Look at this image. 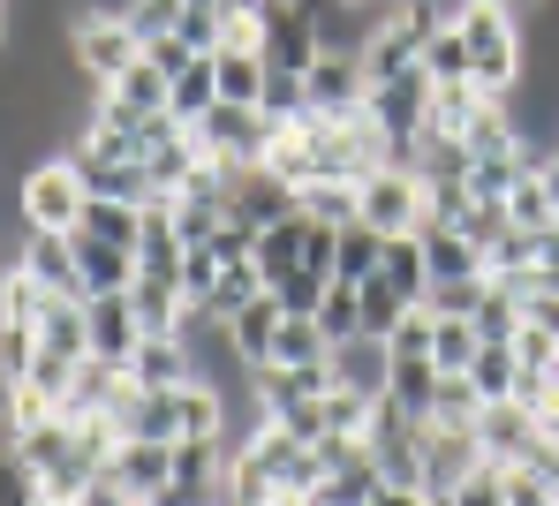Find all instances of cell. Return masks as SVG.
<instances>
[{
    "mask_svg": "<svg viewBox=\"0 0 559 506\" xmlns=\"http://www.w3.org/2000/svg\"><path fill=\"white\" fill-rule=\"evenodd\" d=\"M258 53H265V69H287V76H302V69L318 61V8H310V0H265Z\"/></svg>",
    "mask_w": 559,
    "mask_h": 506,
    "instance_id": "ba28073f",
    "label": "cell"
},
{
    "mask_svg": "<svg viewBox=\"0 0 559 506\" xmlns=\"http://www.w3.org/2000/svg\"><path fill=\"white\" fill-rule=\"evenodd\" d=\"M144 506H227V484H182V477H175L167 492H152Z\"/></svg>",
    "mask_w": 559,
    "mask_h": 506,
    "instance_id": "7dc6e473",
    "label": "cell"
},
{
    "mask_svg": "<svg viewBox=\"0 0 559 506\" xmlns=\"http://www.w3.org/2000/svg\"><path fill=\"white\" fill-rule=\"evenodd\" d=\"M514 378H522L514 348H507V340H484V348H476V363H468V386H476L484 401H507V394H514Z\"/></svg>",
    "mask_w": 559,
    "mask_h": 506,
    "instance_id": "4dcf8cb0",
    "label": "cell"
},
{
    "mask_svg": "<svg viewBox=\"0 0 559 506\" xmlns=\"http://www.w3.org/2000/svg\"><path fill=\"white\" fill-rule=\"evenodd\" d=\"M302 250H310V219H302V212H295V219H273V227L258 234V250H250V257H258L265 288H280V280L302 265Z\"/></svg>",
    "mask_w": 559,
    "mask_h": 506,
    "instance_id": "cb8c5ba5",
    "label": "cell"
},
{
    "mask_svg": "<svg viewBox=\"0 0 559 506\" xmlns=\"http://www.w3.org/2000/svg\"><path fill=\"white\" fill-rule=\"evenodd\" d=\"M69 506H136V499H129V492H121V484H114V477L98 469V477H92V484H84V492H76Z\"/></svg>",
    "mask_w": 559,
    "mask_h": 506,
    "instance_id": "681fc988",
    "label": "cell"
},
{
    "mask_svg": "<svg viewBox=\"0 0 559 506\" xmlns=\"http://www.w3.org/2000/svg\"><path fill=\"white\" fill-rule=\"evenodd\" d=\"M333 348H325V333H318V317H280V340H273V363H325Z\"/></svg>",
    "mask_w": 559,
    "mask_h": 506,
    "instance_id": "d590c367",
    "label": "cell"
},
{
    "mask_svg": "<svg viewBox=\"0 0 559 506\" xmlns=\"http://www.w3.org/2000/svg\"><path fill=\"white\" fill-rule=\"evenodd\" d=\"M302 99H310V113H325V121H348V113H364V99H371L364 53L318 46V61L302 69Z\"/></svg>",
    "mask_w": 559,
    "mask_h": 506,
    "instance_id": "52a82bcc",
    "label": "cell"
},
{
    "mask_svg": "<svg viewBox=\"0 0 559 506\" xmlns=\"http://www.w3.org/2000/svg\"><path fill=\"white\" fill-rule=\"evenodd\" d=\"M144 61H152V69H159V76H175V69H189V61H197V53H189L182 38H175V31H167V38H152V46H144Z\"/></svg>",
    "mask_w": 559,
    "mask_h": 506,
    "instance_id": "c3c4849f",
    "label": "cell"
},
{
    "mask_svg": "<svg viewBox=\"0 0 559 506\" xmlns=\"http://www.w3.org/2000/svg\"><path fill=\"white\" fill-rule=\"evenodd\" d=\"M476 446H484V461H499V469H545V477H552L545 415L522 408L514 394H507V401H484V415H476Z\"/></svg>",
    "mask_w": 559,
    "mask_h": 506,
    "instance_id": "5b68a950",
    "label": "cell"
},
{
    "mask_svg": "<svg viewBox=\"0 0 559 506\" xmlns=\"http://www.w3.org/2000/svg\"><path fill=\"white\" fill-rule=\"evenodd\" d=\"M468 317H476V333H484V340H507V348H514V333H522V296H514L507 280H491V288H484V303L468 310Z\"/></svg>",
    "mask_w": 559,
    "mask_h": 506,
    "instance_id": "e575fe53",
    "label": "cell"
},
{
    "mask_svg": "<svg viewBox=\"0 0 559 506\" xmlns=\"http://www.w3.org/2000/svg\"><path fill=\"white\" fill-rule=\"evenodd\" d=\"M439 506H507V469H499V461H476Z\"/></svg>",
    "mask_w": 559,
    "mask_h": 506,
    "instance_id": "f35d334b",
    "label": "cell"
},
{
    "mask_svg": "<svg viewBox=\"0 0 559 506\" xmlns=\"http://www.w3.org/2000/svg\"><path fill=\"white\" fill-rule=\"evenodd\" d=\"M212 280H219V257H212L204 242H189V250H182V303H189V317L204 310V296H212Z\"/></svg>",
    "mask_w": 559,
    "mask_h": 506,
    "instance_id": "ee69618b",
    "label": "cell"
},
{
    "mask_svg": "<svg viewBox=\"0 0 559 506\" xmlns=\"http://www.w3.org/2000/svg\"><path fill=\"white\" fill-rule=\"evenodd\" d=\"M552 144H559V129H552Z\"/></svg>",
    "mask_w": 559,
    "mask_h": 506,
    "instance_id": "11a10c76",
    "label": "cell"
},
{
    "mask_svg": "<svg viewBox=\"0 0 559 506\" xmlns=\"http://www.w3.org/2000/svg\"><path fill=\"white\" fill-rule=\"evenodd\" d=\"M0 8H8V0H0Z\"/></svg>",
    "mask_w": 559,
    "mask_h": 506,
    "instance_id": "9f6ffc18",
    "label": "cell"
},
{
    "mask_svg": "<svg viewBox=\"0 0 559 506\" xmlns=\"http://www.w3.org/2000/svg\"><path fill=\"white\" fill-rule=\"evenodd\" d=\"M484 415V394L468 386V371H439V408H431V423H476Z\"/></svg>",
    "mask_w": 559,
    "mask_h": 506,
    "instance_id": "74e56055",
    "label": "cell"
},
{
    "mask_svg": "<svg viewBox=\"0 0 559 506\" xmlns=\"http://www.w3.org/2000/svg\"><path fill=\"white\" fill-rule=\"evenodd\" d=\"M325 371H333V386H348V394H364V401H378L385 394V340H371V333H356V340H341L333 356H325Z\"/></svg>",
    "mask_w": 559,
    "mask_h": 506,
    "instance_id": "ac0fdd59",
    "label": "cell"
},
{
    "mask_svg": "<svg viewBox=\"0 0 559 506\" xmlns=\"http://www.w3.org/2000/svg\"><path fill=\"white\" fill-rule=\"evenodd\" d=\"M416 69L431 76V92H476V84H468V46H462V31H454V15H447V23L424 38Z\"/></svg>",
    "mask_w": 559,
    "mask_h": 506,
    "instance_id": "7402d4cb",
    "label": "cell"
},
{
    "mask_svg": "<svg viewBox=\"0 0 559 506\" xmlns=\"http://www.w3.org/2000/svg\"><path fill=\"white\" fill-rule=\"evenodd\" d=\"M318 333H325V348H341V340H356V333H364V296H356L348 280H333V288H325V303H318Z\"/></svg>",
    "mask_w": 559,
    "mask_h": 506,
    "instance_id": "836d02e7",
    "label": "cell"
},
{
    "mask_svg": "<svg viewBox=\"0 0 559 506\" xmlns=\"http://www.w3.org/2000/svg\"><path fill=\"white\" fill-rule=\"evenodd\" d=\"M416 250H424V273H431V288H447V280H484V250L468 242L462 227H439V219H424V227H416Z\"/></svg>",
    "mask_w": 559,
    "mask_h": 506,
    "instance_id": "2e32d148",
    "label": "cell"
},
{
    "mask_svg": "<svg viewBox=\"0 0 559 506\" xmlns=\"http://www.w3.org/2000/svg\"><path fill=\"white\" fill-rule=\"evenodd\" d=\"M280 121H265V106H212L204 121H189V144H197V159H212L219 174H235V167H258L265 159V144H273Z\"/></svg>",
    "mask_w": 559,
    "mask_h": 506,
    "instance_id": "277c9868",
    "label": "cell"
},
{
    "mask_svg": "<svg viewBox=\"0 0 559 506\" xmlns=\"http://www.w3.org/2000/svg\"><path fill=\"white\" fill-rule=\"evenodd\" d=\"M175 38H182L189 53H212V46H219V8H182Z\"/></svg>",
    "mask_w": 559,
    "mask_h": 506,
    "instance_id": "bcb514c9",
    "label": "cell"
},
{
    "mask_svg": "<svg viewBox=\"0 0 559 506\" xmlns=\"http://www.w3.org/2000/svg\"><path fill=\"white\" fill-rule=\"evenodd\" d=\"M69 167L84 174V190H92V197L152 204V182H144V167H136V159H114V152H98V144H84V136H69Z\"/></svg>",
    "mask_w": 559,
    "mask_h": 506,
    "instance_id": "9a60e30c",
    "label": "cell"
},
{
    "mask_svg": "<svg viewBox=\"0 0 559 506\" xmlns=\"http://www.w3.org/2000/svg\"><path fill=\"white\" fill-rule=\"evenodd\" d=\"M98 106H114V113H167V76L152 69V61H136V69H121V84H106Z\"/></svg>",
    "mask_w": 559,
    "mask_h": 506,
    "instance_id": "4316f807",
    "label": "cell"
},
{
    "mask_svg": "<svg viewBox=\"0 0 559 506\" xmlns=\"http://www.w3.org/2000/svg\"><path fill=\"white\" fill-rule=\"evenodd\" d=\"M212 76L227 106H258L265 99V53L258 46H212Z\"/></svg>",
    "mask_w": 559,
    "mask_h": 506,
    "instance_id": "ffe728a7",
    "label": "cell"
},
{
    "mask_svg": "<svg viewBox=\"0 0 559 506\" xmlns=\"http://www.w3.org/2000/svg\"><path fill=\"white\" fill-rule=\"evenodd\" d=\"M325 288H333V273H310V265H295V273L280 280L273 296H280V310H287V317H318V303H325Z\"/></svg>",
    "mask_w": 559,
    "mask_h": 506,
    "instance_id": "ab89813d",
    "label": "cell"
},
{
    "mask_svg": "<svg viewBox=\"0 0 559 506\" xmlns=\"http://www.w3.org/2000/svg\"><path fill=\"white\" fill-rule=\"evenodd\" d=\"M69 61H76V76L106 92V84H121V69H136L144 61V38L129 31V15H114V8H76V23H69Z\"/></svg>",
    "mask_w": 559,
    "mask_h": 506,
    "instance_id": "3957f363",
    "label": "cell"
},
{
    "mask_svg": "<svg viewBox=\"0 0 559 506\" xmlns=\"http://www.w3.org/2000/svg\"><path fill=\"white\" fill-rule=\"evenodd\" d=\"M378 492H385L378 461H371V454H356V461H341L333 477H318V492H310V506H371Z\"/></svg>",
    "mask_w": 559,
    "mask_h": 506,
    "instance_id": "484cf974",
    "label": "cell"
},
{
    "mask_svg": "<svg viewBox=\"0 0 559 506\" xmlns=\"http://www.w3.org/2000/svg\"><path fill=\"white\" fill-rule=\"evenodd\" d=\"M356 219L371 227V234H416L424 219H431V204H424V174L416 167H378L356 182Z\"/></svg>",
    "mask_w": 559,
    "mask_h": 506,
    "instance_id": "8992f818",
    "label": "cell"
},
{
    "mask_svg": "<svg viewBox=\"0 0 559 506\" xmlns=\"http://www.w3.org/2000/svg\"><path fill=\"white\" fill-rule=\"evenodd\" d=\"M76 234H92V242H114V250H136V242H144V204H129V197H84V219H76Z\"/></svg>",
    "mask_w": 559,
    "mask_h": 506,
    "instance_id": "44dd1931",
    "label": "cell"
},
{
    "mask_svg": "<svg viewBox=\"0 0 559 506\" xmlns=\"http://www.w3.org/2000/svg\"><path fill=\"white\" fill-rule=\"evenodd\" d=\"M46 506H53V499H46Z\"/></svg>",
    "mask_w": 559,
    "mask_h": 506,
    "instance_id": "6f0895ef",
    "label": "cell"
},
{
    "mask_svg": "<svg viewBox=\"0 0 559 506\" xmlns=\"http://www.w3.org/2000/svg\"><path fill=\"white\" fill-rule=\"evenodd\" d=\"M476 461H484L476 423H424V499H431V506L447 499Z\"/></svg>",
    "mask_w": 559,
    "mask_h": 506,
    "instance_id": "30bf717a",
    "label": "cell"
},
{
    "mask_svg": "<svg viewBox=\"0 0 559 506\" xmlns=\"http://www.w3.org/2000/svg\"><path fill=\"white\" fill-rule=\"evenodd\" d=\"M189 378H197V348H189V333H175V340H136V356H129V386L159 394V386H189Z\"/></svg>",
    "mask_w": 559,
    "mask_h": 506,
    "instance_id": "e0dca14e",
    "label": "cell"
},
{
    "mask_svg": "<svg viewBox=\"0 0 559 506\" xmlns=\"http://www.w3.org/2000/svg\"><path fill=\"white\" fill-rule=\"evenodd\" d=\"M378 257H385V234H371L364 219H356V227H333V280H348V288L371 280Z\"/></svg>",
    "mask_w": 559,
    "mask_h": 506,
    "instance_id": "f1b7e54d",
    "label": "cell"
},
{
    "mask_svg": "<svg viewBox=\"0 0 559 506\" xmlns=\"http://www.w3.org/2000/svg\"><path fill=\"white\" fill-rule=\"evenodd\" d=\"M378 280L401 296L408 310H424L431 296V273H424V250H416V234H385V257H378Z\"/></svg>",
    "mask_w": 559,
    "mask_h": 506,
    "instance_id": "603a6c76",
    "label": "cell"
},
{
    "mask_svg": "<svg viewBox=\"0 0 559 506\" xmlns=\"http://www.w3.org/2000/svg\"><path fill=\"white\" fill-rule=\"evenodd\" d=\"M552 499H559V484H552Z\"/></svg>",
    "mask_w": 559,
    "mask_h": 506,
    "instance_id": "db71d44e",
    "label": "cell"
},
{
    "mask_svg": "<svg viewBox=\"0 0 559 506\" xmlns=\"http://www.w3.org/2000/svg\"><path fill=\"white\" fill-rule=\"evenodd\" d=\"M212 106H219V76H212V53H197L189 69H175V76H167V113L189 129V121H204Z\"/></svg>",
    "mask_w": 559,
    "mask_h": 506,
    "instance_id": "d4e9b609",
    "label": "cell"
},
{
    "mask_svg": "<svg viewBox=\"0 0 559 506\" xmlns=\"http://www.w3.org/2000/svg\"><path fill=\"white\" fill-rule=\"evenodd\" d=\"M356 296H364V333H371V340H385V333L408 317V303H401V296L378 280V273H371V280H356Z\"/></svg>",
    "mask_w": 559,
    "mask_h": 506,
    "instance_id": "60d3db41",
    "label": "cell"
},
{
    "mask_svg": "<svg viewBox=\"0 0 559 506\" xmlns=\"http://www.w3.org/2000/svg\"><path fill=\"white\" fill-rule=\"evenodd\" d=\"M537 174H545V190H552V212H559V144H545V159H537Z\"/></svg>",
    "mask_w": 559,
    "mask_h": 506,
    "instance_id": "f907efd6",
    "label": "cell"
},
{
    "mask_svg": "<svg viewBox=\"0 0 559 506\" xmlns=\"http://www.w3.org/2000/svg\"><path fill=\"white\" fill-rule=\"evenodd\" d=\"M182 8H189V0H121L114 15H129V31L152 46V38H167V31L182 23Z\"/></svg>",
    "mask_w": 559,
    "mask_h": 506,
    "instance_id": "b9f144b4",
    "label": "cell"
},
{
    "mask_svg": "<svg viewBox=\"0 0 559 506\" xmlns=\"http://www.w3.org/2000/svg\"><path fill=\"white\" fill-rule=\"evenodd\" d=\"M454 31L468 46V84L484 99H514L522 69H530V46H522V15L507 0H462L454 8Z\"/></svg>",
    "mask_w": 559,
    "mask_h": 506,
    "instance_id": "6da1fadb",
    "label": "cell"
},
{
    "mask_svg": "<svg viewBox=\"0 0 559 506\" xmlns=\"http://www.w3.org/2000/svg\"><path fill=\"white\" fill-rule=\"evenodd\" d=\"M8 265H23L46 296H61V303H84V273H76V234H23L15 242V257Z\"/></svg>",
    "mask_w": 559,
    "mask_h": 506,
    "instance_id": "8fae6325",
    "label": "cell"
},
{
    "mask_svg": "<svg viewBox=\"0 0 559 506\" xmlns=\"http://www.w3.org/2000/svg\"><path fill=\"white\" fill-rule=\"evenodd\" d=\"M84 197H92L84 174L69 167V152H53V159H38V167L15 174V227L23 234H76Z\"/></svg>",
    "mask_w": 559,
    "mask_h": 506,
    "instance_id": "7a4b0ae2",
    "label": "cell"
},
{
    "mask_svg": "<svg viewBox=\"0 0 559 506\" xmlns=\"http://www.w3.org/2000/svg\"><path fill=\"white\" fill-rule=\"evenodd\" d=\"M136 340H144V325H136L129 288H121V296H84V348H92V356L129 363V356H136Z\"/></svg>",
    "mask_w": 559,
    "mask_h": 506,
    "instance_id": "4fadbf2b",
    "label": "cell"
},
{
    "mask_svg": "<svg viewBox=\"0 0 559 506\" xmlns=\"http://www.w3.org/2000/svg\"><path fill=\"white\" fill-rule=\"evenodd\" d=\"M302 219H318V227H356V182H310V190H302Z\"/></svg>",
    "mask_w": 559,
    "mask_h": 506,
    "instance_id": "8d00e7d4",
    "label": "cell"
},
{
    "mask_svg": "<svg viewBox=\"0 0 559 506\" xmlns=\"http://www.w3.org/2000/svg\"><path fill=\"white\" fill-rule=\"evenodd\" d=\"M476 348H484L476 317H431V363H439V371H468Z\"/></svg>",
    "mask_w": 559,
    "mask_h": 506,
    "instance_id": "1f68e13d",
    "label": "cell"
},
{
    "mask_svg": "<svg viewBox=\"0 0 559 506\" xmlns=\"http://www.w3.org/2000/svg\"><path fill=\"white\" fill-rule=\"evenodd\" d=\"M507 219L522 227V234H545V227H559V212H552V190H545V174L530 167L514 190H507Z\"/></svg>",
    "mask_w": 559,
    "mask_h": 506,
    "instance_id": "d6a6232c",
    "label": "cell"
},
{
    "mask_svg": "<svg viewBox=\"0 0 559 506\" xmlns=\"http://www.w3.org/2000/svg\"><path fill=\"white\" fill-rule=\"evenodd\" d=\"M189 8H219V0H189Z\"/></svg>",
    "mask_w": 559,
    "mask_h": 506,
    "instance_id": "f5cc1de1",
    "label": "cell"
},
{
    "mask_svg": "<svg viewBox=\"0 0 559 506\" xmlns=\"http://www.w3.org/2000/svg\"><path fill=\"white\" fill-rule=\"evenodd\" d=\"M38 348L84 363V356H92V348H84V303H46V317H38Z\"/></svg>",
    "mask_w": 559,
    "mask_h": 506,
    "instance_id": "f546056e",
    "label": "cell"
},
{
    "mask_svg": "<svg viewBox=\"0 0 559 506\" xmlns=\"http://www.w3.org/2000/svg\"><path fill=\"white\" fill-rule=\"evenodd\" d=\"M295 212H302V190H295V182H280L265 159L227 174V219H242L250 234H265L273 219H295Z\"/></svg>",
    "mask_w": 559,
    "mask_h": 506,
    "instance_id": "9c48e42d",
    "label": "cell"
},
{
    "mask_svg": "<svg viewBox=\"0 0 559 506\" xmlns=\"http://www.w3.org/2000/svg\"><path fill=\"white\" fill-rule=\"evenodd\" d=\"M552 484L559 477H545V469H507V506H559Z\"/></svg>",
    "mask_w": 559,
    "mask_h": 506,
    "instance_id": "f6af8a7d",
    "label": "cell"
},
{
    "mask_svg": "<svg viewBox=\"0 0 559 506\" xmlns=\"http://www.w3.org/2000/svg\"><path fill=\"white\" fill-rule=\"evenodd\" d=\"M280 317H287V310H280V296L265 288L258 303H242L235 317H227V325H219V340H227V356H235V371H265V363H273Z\"/></svg>",
    "mask_w": 559,
    "mask_h": 506,
    "instance_id": "7c38bea8",
    "label": "cell"
},
{
    "mask_svg": "<svg viewBox=\"0 0 559 506\" xmlns=\"http://www.w3.org/2000/svg\"><path fill=\"white\" fill-rule=\"evenodd\" d=\"M106 477L144 506L152 492H167V484H175V446H159V438H121V446H114V461H106Z\"/></svg>",
    "mask_w": 559,
    "mask_h": 506,
    "instance_id": "5bb4252c",
    "label": "cell"
},
{
    "mask_svg": "<svg viewBox=\"0 0 559 506\" xmlns=\"http://www.w3.org/2000/svg\"><path fill=\"white\" fill-rule=\"evenodd\" d=\"M385 401H401L416 423H431V408H439V363H424V356L393 363L385 371Z\"/></svg>",
    "mask_w": 559,
    "mask_h": 506,
    "instance_id": "83f0119b",
    "label": "cell"
},
{
    "mask_svg": "<svg viewBox=\"0 0 559 506\" xmlns=\"http://www.w3.org/2000/svg\"><path fill=\"white\" fill-rule=\"evenodd\" d=\"M0 506H46V492H38V469H31L15 446H0Z\"/></svg>",
    "mask_w": 559,
    "mask_h": 506,
    "instance_id": "7bdbcfd3",
    "label": "cell"
},
{
    "mask_svg": "<svg viewBox=\"0 0 559 506\" xmlns=\"http://www.w3.org/2000/svg\"><path fill=\"white\" fill-rule=\"evenodd\" d=\"M76 273H84V296H121V288H136V250L76 234Z\"/></svg>",
    "mask_w": 559,
    "mask_h": 506,
    "instance_id": "d6986e66",
    "label": "cell"
},
{
    "mask_svg": "<svg viewBox=\"0 0 559 506\" xmlns=\"http://www.w3.org/2000/svg\"><path fill=\"white\" fill-rule=\"evenodd\" d=\"M507 8H514V15H545L552 0H507Z\"/></svg>",
    "mask_w": 559,
    "mask_h": 506,
    "instance_id": "816d5d0a",
    "label": "cell"
}]
</instances>
